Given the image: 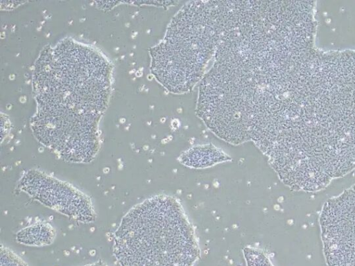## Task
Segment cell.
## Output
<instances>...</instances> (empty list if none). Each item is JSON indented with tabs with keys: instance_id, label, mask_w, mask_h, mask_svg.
I'll return each mask as SVG.
<instances>
[{
	"instance_id": "obj_8",
	"label": "cell",
	"mask_w": 355,
	"mask_h": 266,
	"mask_svg": "<svg viewBox=\"0 0 355 266\" xmlns=\"http://www.w3.org/2000/svg\"><path fill=\"white\" fill-rule=\"evenodd\" d=\"M84 266H108V265H107L105 263L99 260V261L96 262L94 263L86 265H84Z\"/></svg>"
},
{
	"instance_id": "obj_3",
	"label": "cell",
	"mask_w": 355,
	"mask_h": 266,
	"mask_svg": "<svg viewBox=\"0 0 355 266\" xmlns=\"http://www.w3.org/2000/svg\"><path fill=\"white\" fill-rule=\"evenodd\" d=\"M327 266H355V185L329 199L319 217Z\"/></svg>"
},
{
	"instance_id": "obj_4",
	"label": "cell",
	"mask_w": 355,
	"mask_h": 266,
	"mask_svg": "<svg viewBox=\"0 0 355 266\" xmlns=\"http://www.w3.org/2000/svg\"><path fill=\"white\" fill-rule=\"evenodd\" d=\"M18 187L33 199L77 221L87 223L95 220L88 196L44 172L27 171L19 179Z\"/></svg>"
},
{
	"instance_id": "obj_6",
	"label": "cell",
	"mask_w": 355,
	"mask_h": 266,
	"mask_svg": "<svg viewBox=\"0 0 355 266\" xmlns=\"http://www.w3.org/2000/svg\"><path fill=\"white\" fill-rule=\"evenodd\" d=\"M244 251L248 266H273L263 253L251 249H245Z\"/></svg>"
},
{
	"instance_id": "obj_5",
	"label": "cell",
	"mask_w": 355,
	"mask_h": 266,
	"mask_svg": "<svg viewBox=\"0 0 355 266\" xmlns=\"http://www.w3.org/2000/svg\"><path fill=\"white\" fill-rule=\"evenodd\" d=\"M41 236L51 242L54 238V231L49 224H38L31 226L19 231L17 236V240L21 243L28 245L41 246L46 245Z\"/></svg>"
},
{
	"instance_id": "obj_2",
	"label": "cell",
	"mask_w": 355,
	"mask_h": 266,
	"mask_svg": "<svg viewBox=\"0 0 355 266\" xmlns=\"http://www.w3.org/2000/svg\"><path fill=\"white\" fill-rule=\"evenodd\" d=\"M113 254L119 266H193L200 249L180 203L162 195L125 215L114 234Z\"/></svg>"
},
{
	"instance_id": "obj_7",
	"label": "cell",
	"mask_w": 355,
	"mask_h": 266,
	"mask_svg": "<svg viewBox=\"0 0 355 266\" xmlns=\"http://www.w3.org/2000/svg\"><path fill=\"white\" fill-rule=\"evenodd\" d=\"M1 266H28L20 257L6 247H1Z\"/></svg>"
},
{
	"instance_id": "obj_1",
	"label": "cell",
	"mask_w": 355,
	"mask_h": 266,
	"mask_svg": "<svg viewBox=\"0 0 355 266\" xmlns=\"http://www.w3.org/2000/svg\"><path fill=\"white\" fill-rule=\"evenodd\" d=\"M268 157L296 190H320L355 169V51L315 49L303 62Z\"/></svg>"
}]
</instances>
